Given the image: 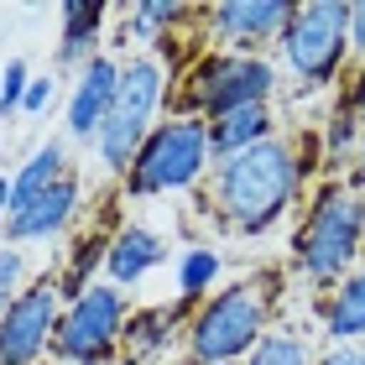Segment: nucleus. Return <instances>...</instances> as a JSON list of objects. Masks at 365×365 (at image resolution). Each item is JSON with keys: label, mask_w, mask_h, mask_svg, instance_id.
Returning a JSON list of instances; mask_svg holds the SVG:
<instances>
[{"label": "nucleus", "mask_w": 365, "mask_h": 365, "mask_svg": "<svg viewBox=\"0 0 365 365\" xmlns=\"http://www.w3.org/2000/svg\"><path fill=\"white\" fill-rule=\"evenodd\" d=\"M303 193V157L287 136H272L251 146V152L230 157L214 168L209 178V198H214V214H220L225 230L235 235H267V230L297 204Z\"/></svg>", "instance_id": "obj_1"}, {"label": "nucleus", "mask_w": 365, "mask_h": 365, "mask_svg": "<svg viewBox=\"0 0 365 365\" xmlns=\"http://www.w3.org/2000/svg\"><path fill=\"white\" fill-rule=\"evenodd\" d=\"M267 319H272L267 282L240 277V282H230V287H220L214 297H204V303L193 308L188 329H182L188 365H240L267 339Z\"/></svg>", "instance_id": "obj_2"}, {"label": "nucleus", "mask_w": 365, "mask_h": 365, "mask_svg": "<svg viewBox=\"0 0 365 365\" xmlns=\"http://www.w3.org/2000/svg\"><path fill=\"white\" fill-rule=\"evenodd\" d=\"M365 245V193L344 188V182H329V188L313 193V204L297 225L292 240V261L313 287H334L355 272V256Z\"/></svg>", "instance_id": "obj_3"}, {"label": "nucleus", "mask_w": 365, "mask_h": 365, "mask_svg": "<svg viewBox=\"0 0 365 365\" xmlns=\"http://www.w3.org/2000/svg\"><path fill=\"white\" fill-rule=\"evenodd\" d=\"M168 89H173V78H168V58H162V53L125 58L115 110H110V120L99 125V136H94V162L105 173H115V178L130 173L136 152L146 146V136L157 130V110L168 105Z\"/></svg>", "instance_id": "obj_4"}, {"label": "nucleus", "mask_w": 365, "mask_h": 365, "mask_svg": "<svg viewBox=\"0 0 365 365\" xmlns=\"http://www.w3.org/2000/svg\"><path fill=\"white\" fill-rule=\"evenodd\" d=\"M214 173L209 157V120L204 115H168L157 120V130L146 136L136 152L130 173L120 178V188L130 198H162V193H188L193 182H204Z\"/></svg>", "instance_id": "obj_5"}, {"label": "nucleus", "mask_w": 365, "mask_h": 365, "mask_svg": "<svg viewBox=\"0 0 365 365\" xmlns=\"http://www.w3.org/2000/svg\"><path fill=\"white\" fill-rule=\"evenodd\" d=\"M277 47L297 89L334 84L344 58H350V0H303V6H292V21Z\"/></svg>", "instance_id": "obj_6"}, {"label": "nucleus", "mask_w": 365, "mask_h": 365, "mask_svg": "<svg viewBox=\"0 0 365 365\" xmlns=\"http://www.w3.org/2000/svg\"><path fill=\"white\" fill-rule=\"evenodd\" d=\"M277 68L261 53H204L188 68V84H182V115H230L245 105H272L277 94Z\"/></svg>", "instance_id": "obj_7"}, {"label": "nucleus", "mask_w": 365, "mask_h": 365, "mask_svg": "<svg viewBox=\"0 0 365 365\" xmlns=\"http://www.w3.org/2000/svg\"><path fill=\"white\" fill-rule=\"evenodd\" d=\"M125 324H130V297L120 287H110V282H94V287H84L78 297L63 303L53 355L63 365H115Z\"/></svg>", "instance_id": "obj_8"}, {"label": "nucleus", "mask_w": 365, "mask_h": 365, "mask_svg": "<svg viewBox=\"0 0 365 365\" xmlns=\"http://www.w3.org/2000/svg\"><path fill=\"white\" fill-rule=\"evenodd\" d=\"M63 319V287L58 277L26 282V292L0 313V365H42L53 355Z\"/></svg>", "instance_id": "obj_9"}, {"label": "nucleus", "mask_w": 365, "mask_h": 365, "mask_svg": "<svg viewBox=\"0 0 365 365\" xmlns=\"http://www.w3.org/2000/svg\"><path fill=\"white\" fill-rule=\"evenodd\" d=\"M204 21L220 53H261L267 42H282L292 21V0H214L204 6Z\"/></svg>", "instance_id": "obj_10"}, {"label": "nucleus", "mask_w": 365, "mask_h": 365, "mask_svg": "<svg viewBox=\"0 0 365 365\" xmlns=\"http://www.w3.org/2000/svg\"><path fill=\"white\" fill-rule=\"evenodd\" d=\"M120 68H125V58L99 53V58H89L84 68L73 73L68 110H63V130H68L73 141H89L94 146L99 125H105L110 110H115V94H120Z\"/></svg>", "instance_id": "obj_11"}, {"label": "nucleus", "mask_w": 365, "mask_h": 365, "mask_svg": "<svg viewBox=\"0 0 365 365\" xmlns=\"http://www.w3.org/2000/svg\"><path fill=\"white\" fill-rule=\"evenodd\" d=\"M78 209H84V178H78V168H73L58 188H47L37 204L16 209L6 220V245H37V240L68 235V225L78 220Z\"/></svg>", "instance_id": "obj_12"}, {"label": "nucleus", "mask_w": 365, "mask_h": 365, "mask_svg": "<svg viewBox=\"0 0 365 365\" xmlns=\"http://www.w3.org/2000/svg\"><path fill=\"white\" fill-rule=\"evenodd\" d=\"M193 303H157V308H130L125 339H120V365H152L173 350V334L188 329Z\"/></svg>", "instance_id": "obj_13"}, {"label": "nucleus", "mask_w": 365, "mask_h": 365, "mask_svg": "<svg viewBox=\"0 0 365 365\" xmlns=\"http://www.w3.org/2000/svg\"><path fill=\"white\" fill-rule=\"evenodd\" d=\"M162 261H168V240L157 235V230L146 225H120L110 230V245H105V282L110 287H136V282H146Z\"/></svg>", "instance_id": "obj_14"}, {"label": "nucleus", "mask_w": 365, "mask_h": 365, "mask_svg": "<svg viewBox=\"0 0 365 365\" xmlns=\"http://www.w3.org/2000/svg\"><path fill=\"white\" fill-rule=\"evenodd\" d=\"M272 136H277L272 130V105H245V110L214 115L209 120V157H214V168H220V162L251 152V146L272 141Z\"/></svg>", "instance_id": "obj_15"}, {"label": "nucleus", "mask_w": 365, "mask_h": 365, "mask_svg": "<svg viewBox=\"0 0 365 365\" xmlns=\"http://www.w3.org/2000/svg\"><path fill=\"white\" fill-rule=\"evenodd\" d=\"M63 16V31H58V68H84L89 58H99L105 47H99V31H105V6H89V0H68V6L58 11Z\"/></svg>", "instance_id": "obj_16"}, {"label": "nucleus", "mask_w": 365, "mask_h": 365, "mask_svg": "<svg viewBox=\"0 0 365 365\" xmlns=\"http://www.w3.org/2000/svg\"><path fill=\"white\" fill-rule=\"evenodd\" d=\"M68 173H73V162H68V152H63V141H42L37 152L11 173V214L26 209V204H37V198L47 188H58Z\"/></svg>", "instance_id": "obj_17"}, {"label": "nucleus", "mask_w": 365, "mask_h": 365, "mask_svg": "<svg viewBox=\"0 0 365 365\" xmlns=\"http://www.w3.org/2000/svg\"><path fill=\"white\" fill-rule=\"evenodd\" d=\"M188 16H193V6H182V0H130L125 6V42L168 47L173 26H182Z\"/></svg>", "instance_id": "obj_18"}, {"label": "nucleus", "mask_w": 365, "mask_h": 365, "mask_svg": "<svg viewBox=\"0 0 365 365\" xmlns=\"http://www.w3.org/2000/svg\"><path fill=\"white\" fill-rule=\"evenodd\" d=\"M324 334L334 344L365 339V272H350L334 287V297L324 303Z\"/></svg>", "instance_id": "obj_19"}, {"label": "nucleus", "mask_w": 365, "mask_h": 365, "mask_svg": "<svg viewBox=\"0 0 365 365\" xmlns=\"http://www.w3.org/2000/svg\"><path fill=\"white\" fill-rule=\"evenodd\" d=\"M220 251L214 245H188V251L178 256V297L182 303H204V297H214V282H220Z\"/></svg>", "instance_id": "obj_20"}, {"label": "nucleus", "mask_w": 365, "mask_h": 365, "mask_svg": "<svg viewBox=\"0 0 365 365\" xmlns=\"http://www.w3.org/2000/svg\"><path fill=\"white\" fill-rule=\"evenodd\" d=\"M240 365H308V344L297 334H267Z\"/></svg>", "instance_id": "obj_21"}, {"label": "nucleus", "mask_w": 365, "mask_h": 365, "mask_svg": "<svg viewBox=\"0 0 365 365\" xmlns=\"http://www.w3.org/2000/svg\"><path fill=\"white\" fill-rule=\"evenodd\" d=\"M26 292V251L21 245H0V313Z\"/></svg>", "instance_id": "obj_22"}, {"label": "nucleus", "mask_w": 365, "mask_h": 365, "mask_svg": "<svg viewBox=\"0 0 365 365\" xmlns=\"http://www.w3.org/2000/svg\"><path fill=\"white\" fill-rule=\"evenodd\" d=\"M26 89H31V68H26V58H11V63H6V73H0V120H6V115H21Z\"/></svg>", "instance_id": "obj_23"}, {"label": "nucleus", "mask_w": 365, "mask_h": 365, "mask_svg": "<svg viewBox=\"0 0 365 365\" xmlns=\"http://www.w3.org/2000/svg\"><path fill=\"white\" fill-rule=\"evenodd\" d=\"M360 136H365V130H360V120H355L350 110L329 115V157H334V162H350V146L360 152Z\"/></svg>", "instance_id": "obj_24"}, {"label": "nucleus", "mask_w": 365, "mask_h": 365, "mask_svg": "<svg viewBox=\"0 0 365 365\" xmlns=\"http://www.w3.org/2000/svg\"><path fill=\"white\" fill-rule=\"evenodd\" d=\"M53 99H58V73H42V78H31L21 115H42V110H53Z\"/></svg>", "instance_id": "obj_25"}, {"label": "nucleus", "mask_w": 365, "mask_h": 365, "mask_svg": "<svg viewBox=\"0 0 365 365\" xmlns=\"http://www.w3.org/2000/svg\"><path fill=\"white\" fill-rule=\"evenodd\" d=\"M344 110H350L355 120H365V63L355 68V78H350V94H344Z\"/></svg>", "instance_id": "obj_26"}, {"label": "nucleus", "mask_w": 365, "mask_h": 365, "mask_svg": "<svg viewBox=\"0 0 365 365\" xmlns=\"http://www.w3.org/2000/svg\"><path fill=\"white\" fill-rule=\"evenodd\" d=\"M350 53H365V0H350Z\"/></svg>", "instance_id": "obj_27"}, {"label": "nucleus", "mask_w": 365, "mask_h": 365, "mask_svg": "<svg viewBox=\"0 0 365 365\" xmlns=\"http://www.w3.org/2000/svg\"><path fill=\"white\" fill-rule=\"evenodd\" d=\"M11 220V173H0V225Z\"/></svg>", "instance_id": "obj_28"}, {"label": "nucleus", "mask_w": 365, "mask_h": 365, "mask_svg": "<svg viewBox=\"0 0 365 365\" xmlns=\"http://www.w3.org/2000/svg\"><path fill=\"white\" fill-rule=\"evenodd\" d=\"M319 365H355V350H344V344H334V350H329Z\"/></svg>", "instance_id": "obj_29"}, {"label": "nucleus", "mask_w": 365, "mask_h": 365, "mask_svg": "<svg viewBox=\"0 0 365 365\" xmlns=\"http://www.w3.org/2000/svg\"><path fill=\"white\" fill-rule=\"evenodd\" d=\"M355 188H365V136H360V152H355Z\"/></svg>", "instance_id": "obj_30"}, {"label": "nucleus", "mask_w": 365, "mask_h": 365, "mask_svg": "<svg viewBox=\"0 0 365 365\" xmlns=\"http://www.w3.org/2000/svg\"><path fill=\"white\" fill-rule=\"evenodd\" d=\"M355 365H365V344H360V350H355Z\"/></svg>", "instance_id": "obj_31"}]
</instances>
